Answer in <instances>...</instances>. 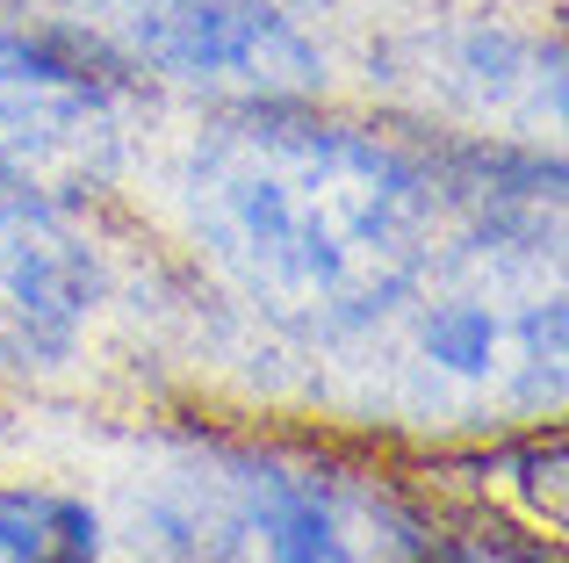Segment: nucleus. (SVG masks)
<instances>
[{
    "mask_svg": "<svg viewBox=\"0 0 569 563\" xmlns=\"http://www.w3.org/2000/svg\"><path fill=\"white\" fill-rule=\"evenodd\" d=\"M426 563H541V556L505 542V535H461V542H432Z\"/></svg>",
    "mask_w": 569,
    "mask_h": 563,
    "instance_id": "8",
    "label": "nucleus"
},
{
    "mask_svg": "<svg viewBox=\"0 0 569 563\" xmlns=\"http://www.w3.org/2000/svg\"><path fill=\"white\" fill-rule=\"evenodd\" d=\"M101 521L58 484H0V563H94Z\"/></svg>",
    "mask_w": 569,
    "mask_h": 563,
    "instance_id": "7",
    "label": "nucleus"
},
{
    "mask_svg": "<svg viewBox=\"0 0 569 563\" xmlns=\"http://www.w3.org/2000/svg\"><path fill=\"white\" fill-rule=\"evenodd\" d=\"M368 333L382 339L389 391L426 419L483 426L562 397V296L519 268L505 239H476L469 260H432Z\"/></svg>",
    "mask_w": 569,
    "mask_h": 563,
    "instance_id": "3",
    "label": "nucleus"
},
{
    "mask_svg": "<svg viewBox=\"0 0 569 563\" xmlns=\"http://www.w3.org/2000/svg\"><path fill=\"white\" fill-rule=\"evenodd\" d=\"M152 563H426L432 535L347 463L252 441H194L138 492Z\"/></svg>",
    "mask_w": 569,
    "mask_h": 563,
    "instance_id": "2",
    "label": "nucleus"
},
{
    "mask_svg": "<svg viewBox=\"0 0 569 563\" xmlns=\"http://www.w3.org/2000/svg\"><path fill=\"white\" fill-rule=\"evenodd\" d=\"M181 196L209 268L303 339L347 347L440 260V174L382 130L310 116L303 101H246L209 124Z\"/></svg>",
    "mask_w": 569,
    "mask_h": 563,
    "instance_id": "1",
    "label": "nucleus"
},
{
    "mask_svg": "<svg viewBox=\"0 0 569 563\" xmlns=\"http://www.w3.org/2000/svg\"><path fill=\"white\" fill-rule=\"evenodd\" d=\"M80 14L87 43L130 58L138 72L231 109L246 101H303L325 80V58L274 0H51Z\"/></svg>",
    "mask_w": 569,
    "mask_h": 563,
    "instance_id": "4",
    "label": "nucleus"
},
{
    "mask_svg": "<svg viewBox=\"0 0 569 563\" xmlns=\"http://www.w3.org/2000/svg\"><path fill=\"white\" fill-rule=\"evenodd\" d=\"M123 167V101L87 51L0 22V188L80 203Z\"/></svg>",
    "mask_w": 569,
    "mask_h": 563,
    "instance_id": "5",
    "label": "nucleus"
},
{
    "mask_svg": "<svg viewBox=\"0 0 569 563\" xmlns=\"http://www.w3.org/2000/svg\"><path fill=\"white\" fill-rule=\"evenodd\" d=\"M101 304H109V275L66 203L0 188V368L29 376L72 362Z\"/></svg>",
    "mask_w": 569,
    "mask_h": 563,
    "instance_id": "6",
    "label": "nucleus"
}]
</instances>
